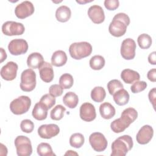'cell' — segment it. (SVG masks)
Listing matches in <instances>:
<instances>
[{"label": "cell", "instance_id": "1", "mask_svg": "<svg viewBox=\"0 0 156 156\" xmlns=\"http://www.w3.org/2000/svg\"><path fill=\"white\" fill-rule=\"evenodd\" d=\"M137 117L138 113L135 108H127L122 111L121 118L116 119L111 122L110 128L115 133L122 132L135 121Z\"/></svg>", "mask_w": 156, "mask_h": 156}, {"label": "cell", "instance_id": "2", "mask_svg": "<svg viewBox=\"0 0 156 156\" xmlns=\"http://www.w3.org/2000/svg\"><path fill=\"white\" fill-rule=\"evenodd\" d=\"M129 24L130 18L129 16L124 13H118L114 16L110 23L108 31L112 35L120 37L125 34L127 27Z\"/></svg>", "mask_w": 156, "mask_h": 156}, {"label": "cell", "instance_id": "3", "mask_svg": "<svg viewBox=\"0 0 156 156\" xmlns=\"http://www.w3.org/2000/svg\"><path fill=\"white\" fill-rule=\"evenodd\" d=\"M132 138L128 135H124L116 138L112 144V156H125L133 147Z\"/></svg>", "mask_w": 156, "mask_h": 156}, {"label": "cell", "instance_id": "4", "mask_svg": "<svg viewBox=\"0 0 156 156\" xmlns=\"http://www.w3.org/2000/svg\"><path fill=\"white\" fill-rule=\"evenodd\" d=\"M92 46L87 41L72 43L69 48L71 57L76 60H80L89 56L92 52Z\"/></svg>", "mask_w": 156, "mask_h": 156}, {"label": "cell", "instance_id": "5", "mask_svg": "<svg viewBox=\"0 0 156 156\" xmlns=\"http://www.w3.org/2000/svg\"><path fill=\"white\" fill-rule=\"evenodd\" d=\"M31 105V99L27 96H21L13 100L10 104L11 112L16 115L26 113Z\"/></svg>", "mask_w": 156, "mask_h": 156}, {"label": "cell", "instance_id": "6", "mask_svg": "<svg viewBox=\"0 0 156 156\" xmlns=\"http://www.w3.org/2000/svg\"><path fill=\"white\" fill-rule=\"evenodd\" d=\"M36 83V73L32 69H27L22 72L20 85L21 90L31 91L35 88Z\"/></svg>", "mask_w": 156, "mask_h": 156}, {"label": "cell", "instance_id": "7", "mask_svg": "<svg viewBox=\"0 0 156 156\" xmlns=\"http://www.w3.org/2000/svg\"><path fill=\"white\" fill-rule=\"evenodd\" d=\"M15 146L18 156H29L32 153V147L30 139L24 135L18 136L15 140Z\"/></svg>", "mask_w": 156, "mask_h": 156}, {"label": "cell", "instance_id": "8", "mask_svg": "<svg viewBox=\"0 0 156 156\" xmlns=\"http://www.w3.org/2000/svg\"><path fill=\"white\" fill-rule=\"evenodd\" d=\"M24 30L25 27L22 23L13 21H6L2 26V33L7 36L21 35Z\"/></svg>", "mask_w": 156, "mask_h": 156}, {"label": "cell", "instance_id": "9", "mask_svg": "<svg viewBox=\"0 0 156 156\" xmlns=\"http://www.w3.org/2000/svg\"><path fill=\"white\" fill-rule=\"evenodd\" d=\"M89 142L92 148L96 152L104 151L107 146L108 143L105 136L100 132H94L89 136Z\"/></svg>", "mask_w": 156, "mask_h": 156}, {"label": "cell", "instance_id": "10", "mask_svg": "<svg viewBox=\"0 0 156 156\" xmlns=\"http://www.w3.org/2000/svg\"><path fill=\"white\" fill-rule=\"evenodd\" d=\"M136 43L130 38L124 40L121 45V55L126 60H132L135 56Z\"/></svg>", "mask_w": 156, "mask_h": 156}, {"label": "cell", "instance_id": "11", "mask_svg": "<svg viewBox=\"0 0 156 156\" xmlns=\"http://www.w3.org/2000/svg\"><path fill=\"white\" fill-rule=\"evenodd\" d=\"M8 49L10 53L13 55L24 54L28 50V44L24 39H14L11 40L9 43Z\"/></svg>", "mask_w": 156, "mask_h": 156}, {"label": "cell", "instance_id": "12", "mask_svg": "<svg viewBox=\"0 0 156 156\" xmlns=\"http://www.w3.org/2000/svg\"><path fill=\"white\" fill-rule=\"evenodd\" d=\"M35 11L33 4L28 1H24L18 4L15 9V14L19 19H24L32 15Z\"/></svg>", "mask_w": 156, "mask_h": 156}, {"label": "cell", "instance_id": "13", "mask_svg": "<svg viewBox=\"0 0 156 156\" xmlns=\"http://www.w3.org/2000/svg\"><path fill=\"white\" fill-rule=\"evenodd\" d=\"M60 132L59 127L55 124H43L38 129V134L41 138L50 139L57 136Z\"/></svg>", "mask_w": 156, "mask_h": 156}, {"label": "cell", "instance_id": "14", "mask_svg": "<svg viewBox=\"0 0 156 156\" xmlns=\"http://www.w3.org/2000/svg\"><path fill=\"white\" fill-rule=\"evenodd\" d=\"M18 68V66L15 62L12 61L7 62L1 69V77L7 81L13 80L16 77Z\"/></svg>", "mask_w": 156, "mask_h": 156}, {"label": "cell", "instance_id": "15", "mask_svg": "<svg viewBox=\"0 0 156 156\" xmlns=\"http://www.w3.org/2000/svg\"><path fill=\"white\" fill-rule=\"evenodd\" d=\"M80 117L85 121L90 122L96 117V109L94 106L90 102L82 104L80 107Z\"/></svg>", "mask_w": 156, "mask_h": 156}, {"label": "cell", "instance_id": "16", "mask_svg": "<svg viewBox=\"0 0 156 156\" xmlns=\"http://www.w3.org/2000/svg\"><path fill=\"white\" fill-rule=\"evenodd\" d=\"M154 135L153 128L149 125H144L138 132L136 140L140 144H147L152 138Z\"/></svg>", "mask_w": 156, "mask_h": 156}, {"label": "cell", "instance_id": "17", "mask_svg": "<svg viewBox=\"0 0 156 156\" xmlns=\"http://www.w3.org/2000/svg\"><path fill=\"white\" fill-rule=\"evenodd\" d=\"M88 15L95 24H101L105 20L104 10L98 5H93L90 7L88 10Z\"/></svg>", "mask_w": 156, "mask_h": 156}, {"label": "cell", "instance_id": "18", "mask_svg": "<svg viewBox=\"0 0 156 156\" xmlns=\"http://www.w3.org/2000/svg\"><path fill=\"white\" fill-rule=\"evenodd\" d=\"M39 73L41 79L44 82H51L54 79V70L52 65L48 62H44L41 65L39 68Z\"/></svg>", "mask_w": 156, "mask_h": 156}, {"label": "cell", "instance_id": "19", "mask_svg": "<svg viewBox=\"0 0 156 156\" xmlns=\"http://www.w3.org/2000/svg\"><path fill=\"white\" fill-rule=\"evenodd\" d=\"M48 108L40 101L36 103L32 112L33 117L38 121H42L46 118Z\"/></svg>", "mask_w": 156, "mask_h": 156}, {"label": "cell", "instance_id": "20", "mask_svg": "<svg viewBox=\"0 0 156 156\" xmlns=\"http://www.w3.org/2000/svg\"><path fill=\"white\" fill-rule=\"evenodd\" d=\"M44 62L43 57L39 52L30 54L27 59V65L28 67L32 69L39 68Z\"/></svg>", "mask_w": 156, "mask_h": 156}, {"label": "cell", "instance_id": "21", "mask_svg": "<svg viewBox=\"0 0 156 156\" xmlns=\"http://www.w3.org/2000/svg\"><path fill=\"white\" fill-rule=\"evenodd\" d=\"M67 55L65 51L58 50L55 51L51 57V63L52 65L60 67L65 65L67 62Z\"/></svg>", "mask_w": 156, "mask_h": 156}, {"label": "cell", "instance_id": "22", "mask_svg": "<svg viewBox=\"0 0 156 156\" xmlns=\"http://www.w3.org/2000/svg\"><path fill=\"white\" fill-rule=\"evenodd\" d=\"M121 77L125 83L130 84L139 80L140 76L138 72L134 70L125 69L122 71L121 73Z\"/></svg>", "mask_w": 156, "mask_h": 156}, {"label": "cell", "instance_id": "23", "mask_svg": "<svg viewBox=\"0 0 156 156\" xmlns=\"http://www.w3.org/2000/svg\"><path fill=\"white\" fill-rule=\"evenodd\" d=\"M99 113L104 119H110L115 116L116 110L110 103L105 102L100 105Z\"/></svg>", "mask_w": 156, "mask_h": 156}, {"label": "cell", "instance_id": "24", "mask_svg": "<svg viewBox=\"0 0 156 156\" xmlns=\"http://www.w3.org/2000/svg\"><path fill=\"white\" fill-rule=\"evenodd\" d=\"M71 16V9L66 5H61L58 7L55 12V17L57 21L65 23L68 21Z\"/></svg>", "mask_w": 156, "mask_h": 156}, {"label": "cell", "instance_id": "25", "mask_svg": "<svg viewBox=\"0 0 156 156\" xmlns=\"http://www.w3.org/2000/svg\"><path fill=\"white\" fill-rule=\"evenodd\" d=\"M113 100L118 105H124L129 102L130 96L129 93L124 88L116 91L113 95Z\"/></svg>", "mask_w": 156, "mask_h": 156}, {"label": "cell", "instance_id": "26", "mask_svg": "<svg viewBox=\"0 0 156 156\" xmlns=\"http://www.w3.org/2000/svg\"><path fill=\"white\" fill-rule=\"evenodd\" d=\"M63 102L69 108H74L78 104L79 98L75 93L69 91L66 93L63 96Z\"/></svg>", "mask_w": 156, "mask_h": 156}, {"label": "cell", "instance_id": "27", "mask_svg": "<svg viewBox=\"0 0 156 156\" xmlns=\"http://www.w3.org/2000/svg\"><path fill=\"white\" fill-rule=\"evenodd\" d=\"M106 96L105 89L102 87H95L91 91V98L96 102H102Z\"/></svg>", "mask_w": 156, "mask_h": 156}, {"label": "cell", "instance_id": "28", "mask_svg": "<svg viewBox=\"0 0 156 156\" xmlns=\"http://www.w3.org/2000/svg\"><path fill=\"white\" fill-rule=\"evenodd\" d=\"M105 59L100 55L93 56L90 60V66L94 70H100L105 65Z\"/></svg>", "mask_w": 156, "mask_h": 156}, {"label": "cell", "instance_id": "29", "mask_svg": "<svg viewBox=\"0 0 156 156\" xmlns=\"http://www.w3.org/2000/svg\"><path fill=\"white\" fill-rule=\"evenodd\" d=\"M37 151L40 156H55L51 145L47 143H41L37 148Z\"/></svg>", "mask_w": 156, "mask_h": 156}, {"label": "cell", "instance_id": "30", "mask_svg": "<svg viewBox=\"0 0 156 156\" xmlns=\"http://www.w3.org/2000/svg\"><path fill=\"white\" fill-rule=\"evenodd\" d=\"M85 141L83 135L80 133H75L71 135L69 138L70 145L74 148H80L82 146Z\"/></svg>", "mask_w": 156, "mask_h": 156}, {"label": "cell", "instance_id": "31", "mask_svg": "<svg viewBox=\"0 0 156 156\" xmlns=\"http://www.w3.org/2000/svg\"><path fill=\"white\" fill-rule=\"evenodd\" d=\"M152 38L147 34H142L140 35L137 39L138 44L140 48L147 49L149 48L152 44Z\"/></svg>", "mask_w": 156, "mask_h": 156}, {"label": "cell", "instance_id": "32", "mask_svg": "<svg viewBox=\"0 0 156 156\" xmlns=\"http://www.w3.org/2000/svg\"><path fill=\"white\" fill-rule=\"evenodd\" d=\"M74 79L70 74L65 73L62 74L59 79L60 85L63 89H69L73 85Z\"/></svg>", "mask_w": 156, "mask_h": 156}, {"label": "cell", "instance_id": "33", "mask_svg": "<svg viewBox=\"0 0 156 156\" xmlns=\"http://www.w3.org/2000/svg\"><path fill=\"white\" fill-rule=\"evenodd\" d=\"M66 111L65 107L62 105H57L52 108L50 113L51 118L55 121H59L64 116V112Z\"/></svg>", "mask_w": 156, "mask_h": 156}, {"label": "cell", "instance_id": "34", "mask_svg": "<svg viewBox=\"0 0 156 156\" xmlns=\"http://www.w3.org/2000/svg\"><path fill=\"white\" fill-rule=\"evenodd\" d=\"M124 88L122 83L117 79H113L109 81L107 83L108 91L111 95H113L118 90Z\"/></svg>", "mask_w": 156, "mask_h": 156}, {"label": "cell", "instance_id": "35", "mask_svg": "<svg viewBox=\"0 0 156 156\" xmlns=\"http://www.w3.org/2000/svg\"><path fill=\"white\" fill-rule=\"evenodd\" d=\"M55 98L50 94H46L41 98L40 102L44 105L48 110L51 108L55 104Z\"/></svg>", "mask_w": 156, "mask_h": 156}, {"label": "cell", "instance_id": "36", "mask_svg": "<svg viewBox=\"0 0 156 156\" xmlns=\"http://www.w3.org/2000/svg\"><path fill=\"white\" fill-rule=\"evenodd\" d=\"M20 127L23 132L29 133L33 131L34 129V124L31 120L26 119L21 122Z\"/></svg>", "mask_w": 156, "mask_h": 156}, {"label": "cell", "instance_id": "37", "mask_svg": "<svg viewBox=\"0 0 156 156\" xmlns=\"http://www.w3.org/2000/svg\"><path fill=\"white\" fill-rule=\"evenodd\" d=\"M147 87V83L144 81H136L130 87V90L133 93H138L144 90Z\"/></svg>", "mask_w": 156, "mask_h": 156}, {"label": "cell", "instance_id": "38", "mask_svg": "<svg viewBox=\"0 0 156 156\" xmlns=\"http://www.w3.org/2000/svg\"><path fill=\"white\" fill-rule=\"evenodd\" d=\"M63 88L58 84H53L49 88V93L54 97L60 96L62 94Z\"/></svg>", "mask_w": 156, "mask_h": 156}, {"label": "cell", "instance_id": "39", "mask_svg": "<svg viewBox=\"0 0 156 156\" xmlns=\"http://www.w3.org/2000/svg\"><path fill=\"white\" fill-rule=\"evenodd\" d=\"M104 4L105 8L108 10H115L119 5L118 0H105Z\"/></svg>", "mask_w": 156, "mask_h": 156}, {"label": "cell", "instance_id": "40", "mask_svg": "<svg viewBox=\"0 0 156 156\" xmlns=\"http://www.w3.org/2000/svg\"><path fill=\"white\" fill-rule=\"evenodd\" d=\"M156 88H153L151 89L148 94L149 99L151 102V103L152 104L154 108H155V93H156Z\"/></svg>", "mask_w": 156, "mask_h": 156}, {"label": "cell", "instance_id": "41", "mask_svg": "<svg viewBox=\"0 0 156 156\" xmlns=\"http://www.w3.org/2000/svg\"><path fill=\"white\" fill-rule=\"evenodd\" d=\"M147 79L153 82L156 81V69L155 68H153L150 69L147 74Z\"/></svg>", "mask_w": 156, "mask_h": 156}, {"label": "cell", "instance_id": "42", "mask_svg": "<svg viewBox=\"0 0 156 156\" xmlns=\"http://www.w3.org/2000/svg\"><path fill=\"white\" fill-rule=\"evenodd\" d=\"M155 51H154L151 52L149 56H148V61L149 62L152 64L155 65L156 64V57H155Z\"/></svg>", "mask_w": 156, "mask_h": 156}, {"label": "cell", "instance_id": "43", "mask_svg": "<svg viewBox=\"0 0 156 156\" xmlns=\"http://www.w3.org/2000/svg\"><path fill=\"white\" fill-rule=\"evenodd\" d=\"M1 63H2L4 60H5L7 58V54L5 51L2 48H1Z\"/></svg>", "mask_w": 156, "mask_h": 156}, {"label": "cell", "instance_id": "44", "mask_svg": "<svg viewBox=\"0 0 156 156\" xmlns=\"http://www.w3.org/2000/svg\"><path fill=\"white\" fill-rule=\"evenodd\" d=\"M2 152H4V155H6L7 154V147L2 143H1V153H0V154H1L2 153Z\"/></svg>", "mask_w": 156, "mask_h": 156}, {"label": "cell", "instance_id": "45", "mask_svg": "<svg viewBox=\"0 0 156 156\" xmlns=\"http://www.w3.org/2000/svg\"><path fill=\"white\" fill-rule=\"evenodd\" d=\"M77 155L78 154L76 152H74V151H71V150H69V151H68L65 154V155Z\"/></svg>", "mask_w": 156, "mask_h": 156}, {"label": "cell", "instance_id": "46", "mask_svg": "<svg viewBox=\"0 0 156 156\" xmlns=\"http://www.w3.org/2000/svg\"><path fill=\"white\" fill-rule=\"evenodd\" d=\"M91 1H76L77 2L80 4H85V3H87V2H90Z\"/></svg>", "mask_w": 156, "mask_h": 156}]
</instances>
